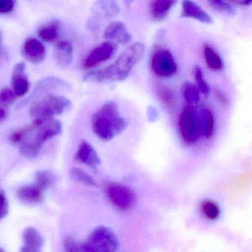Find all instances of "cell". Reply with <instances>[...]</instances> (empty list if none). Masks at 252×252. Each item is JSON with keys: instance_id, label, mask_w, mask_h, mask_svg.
Returning <instances> with one entry per match:
<instances>
[{"instance_id": "obj_29", "label": "cell", "mask_w": 252, "mask_h": 252, "mask_svg": "<svg viewBox=\"0 0 252 252\" xmlns=\"http://www.w3.org/2000/svg\"><path fill=\"white\" fill-rule=\"evenodd\" d=\"M63 245L64 252H93L85 243H79L70 236H67L64 238Z\"/></svg>"}, {"instance_id": "obj_14", "label": "cell", "mask_w": 252, "mask_h": 252, "mask_svg": "<svg viewBox=\"0 0 252 252\" xmlns=\"http://www.w3.org/2000/svg\"><path fill=\"white\" fill-rule=\"evenodd\" d=\"M23 54L30 63L39 64L46 57V50L40 41L35 38H29L23 45Z\"/></svg>"}, {"instance_id": "obj_23", "label": "cell", "mask_w": 252, "mask_h": 252, "mask_svg": "<svg viewBox=\"0 0 252 252\" xmlns=\"http://www.w3.org/2000/svg\"><path fill=\"white\" fill-rule=\"evenodd\" d=\"M155 90L160 102L169 110L173 108L175 104V97L173 91L169 87L160 83L156 85Z\"/></svg>"}, {"instance_id": "obj_20", "label": "cell", "mask_w": 252, "mask_h": 252, "mask_svg": "<svg viewBox=\"0 0 252 252\" xmlns=\"http://www.w3.org/2000/svg\"><path fill=\"white\" fill-rule=\"evenodd\" d=\"M57 64L63 68L71 64L73 58V49L68 42H61L57 45L55 54Z\"/></svg>"}, {"instance_id": "obj_34", "label": "cell", "mask_w": 252, "mask_h": 252, "mask_svg": "<svg viewBox=\"0 0 252 252\" xmlns=\"http://www.w3.org/2000/svg\"><path fill=\"white\" fill-rule=\"evenodd\" d=\"M146 115H147V121L150 123H155L160 118V113L154 105H149L147 107Z\"/></svg>"}, {"instance_id": "obj_19", "label": "cell", "mask_w": 252, "mask_h": 252, "mask_svg": "<svg viewBox=\"0 0 252 252\" xmlns=\"http://www.w3.org/2000/svg\"><path fill=\"white\" fill-rule=\"evenodd\" d=\"M198 117L200 121L201 133L206 138H211L215 132V116L212 110L206 106H203L199 111Z\"/></svg>"}, {"instance_id": "obj_26", "label": "cell", "mask_w": 252, "mask_h": 252, "mask_svg": "<svg viewBox=\"0 0 252 252\" xmlns=\"http://www.w3.org/2000/svg\"><path fill=\"white\" fill-rule=\"evenodd\" d=\"M57 181L56 175L49 170H40L36 172L35 184L44 191L52 188Z\"/></svg>"}, {"instance_id": "obj_7", "label": "cell", "mask_w": 252, "mask_h": 252, "mask_svg": "<svg viewBox=\"0 0 252 252\" xmlns=\"http://www.w3.org/2000/svg\"><path fill=\"white\" fill-rule=\"evenodd\" d=\"M107 194L112 204L119 210H129L135 204V195L133 191L123 184L110 183L107 187Z\"/></svg>"}, {"instance_id": "obj_24", "label": "cell", "mask_w": 252, "mask_h": 252, "mask_svg": "<svg viewBox=\"0 0 252 252\" xmlns=\"http://www.w3.org/2000/svg\"><path fill=\"white\" fill-rule=\"evenodd\" d=\"M59 31L60 23L57 21H53L41 26L38 29L37 33L42 40L51 42L57 40L59 37Z\"/></svg>"}, {"instance_id": "obj_10", "label": "cell", "mask_w": 252, "mask_h": 252, "mask_svg": "<svg viewBox=\"0 0 252 252\" xmlns=\"http://www.w3.org/2000/svg\"><path fill=\"white\" fill-rule=\"evenodd\" d=\"M117 51V45L115 42H103L94 48L88 54V57L84 62V67L85 68H92L104 62L108 61L114 56Z\"/></svg>"}, {"instance_id": "obj_6", "label": "cell", "mask_w": 252, "mask_h": 252, "mask_svg": "<svg viewBox=\"0 0 252 252\" xmlns=\"http://www.w3.org/2000/svg\"><path fill=\"white\" fill-rule=\"evenodd\" d=\"M85 243L93 252H117L119 248L116 233L103 225L95 228Z\"/></svg>"}, {"instance_id": "obj_12", "label": "cell", "mask_w": 252, "mask_h": 252, "mask_svg": "<svg viewBox=\"0 0 252 252\" xmlns=\"http://www.w3.org/2000/svg\"><path fill=\"white\" fill-rule=\"evenodd\" d=\"M17 200L26 205H37L43 201L45 191L36 184L23 186L16 192Z\"/></svg>"}, {"instance_id": "obj_30", "label": "cell", "mask_w": 252, "mask_h": 252, "mask_svg": "<svg viewBox=\"0 0 252 252\" xmlns=\"http://www.w3.org/2000/svg\"><path fill=\"white\" fill-rule=\"evenodd\" d=\"M70 175L72 179L85 185L90 187H97V184L94 178L79 168H73L70 169Z\"/></svg>"}, {"instance_id": "obj_25", "label": "cell", "mask_w": 252, "mask_h": 252, "mask_svg": "<svg viewBox=\"0 0 252 252\" xmlns=\"http://www.w3.org/2000/svg\"><path fill=\"white\" fill-rule=\"evenodd\" d=\"M181 94L189 105L194 107V104H197L200 101V92L195 84H193L192 82H185L181 87Z\"/></svg>"}, {"instance_id": "obj_1", "label": "cell", "mask_w": 252, "mask_h": 252, "mask_svg": "<svg viewBox=\"0 0 252 252\" xmlns=\"http://www.w3.org/2000/svg\"><path fill=\"white\" fill-rule=\"evenodd\" d=\"M145 52L144 44L135 42L129 45L113 64L104 68L89 72L85 75L84 80L96 83L124 82L142 60Z\"/></svg>"}, {"instance_id": "obj_17", "label": "cell", "mask_w": 252, "mask_h": 252, "mask_svg": "<svg viewBox=\"0 0 252 252\" xmlns=\"http://www.w3.org/2000/svg\"><path fill=\"white\" fill-rule=\"evenodd\" d=\"M12 91L17 96H23L29 92L30 82L26 75V65L20 63L16 64L11 76Z\"/></svg>"}, {"instance_id": "obj_37", "label": "cell", "mask_w": 252, "mask_h": 252, "mask_svg": "<svg viewBox=\"0 0 252 252\" xmlns=\"http://www.w3.org/2000/svg\"><path fill=\"white\" fill-rule=\"evenodd\" d=\"M8 116V110L5 108V106L0 104V123L7 119Z\"/></svg>"}, {"instance_id": "obj_32", "label": "cell", "mask_w": 252, "mask_h": 252, "mask_svg": "<svg viewBox=\"0 0 252 252\" xmlns=\"http://www.w3.org/2000/svg\"><path fill=\"white\" fill-rule=\"evenodd\" d=\"M17 98L14 91L9 88H5L0 92V104L2 105L11 104Z\"/></svg>"}, {"instance_id": "obj_36", "label": "cell", "mask_w": 252, "mask_h": 252, "mask_svg": "<svg viewBox=\"0 0 252 252\" xmlns=\"http://www.w3.org/2000/svg\"><path fill=\"white\" fill-rule=\"evenodd\" d=\"M213 93L215 98H216L222 105L225 106V107L228 105V102H229L228 97H227V95H225L222 91L218 89V88H215Z\"/></svg>"}, {"instance_id": "obj_21", "label": "cell", "mask_w": 252, "mask_h": 252, "mask_svg": "<svg viewBox=\"0 0 252 252\" xmlns=\"http://www.w3.org/2000/svg\"><path fill=\"white\" fill-rule=\"evenodd\" d=\"M120 8L115 1H99L95 2L94 13L100 18L111 19L119 14Z\"/></svg>"}, {"instance_id": "obj_3", "label": "cell", "mask_w": 252, "mask_h": 252, "mask_svg": "<svg viewBox=\"0 0 252 252\" xmlns=\"http://www.w3.org/2000/svg\"><path fill=\"white\" fill-rule=\"evenodd\" d=\"M128 125L127 119L121 116L119 105L113 101L102 104L92 117L93 132L104 142L121 135Z\"/></svg>"}, {"instance_id": "obj_39", "label": "cell", "mask_w": 252, "mask_h": 252, "mask_svg": "<svg viewBox=\"0 0 252 252\" xmlns=\"http://www.w3.org/2000/svg\"><path fill=\"white\" fill-rule=\"evenodd\" d=\"M0 252H5V251L2 248L0 247Z\"/></svg>"}, {"instance_id": "obj_5", "label": "cell", "mask_w": 252, "mask_h": 252, "mask_svg": "<svg viewBox=\"0 0 252 252\" xmlns=\"http://www.w3.org/2000/svg\"><path fill=\"white\" fill-rule=\"evenodd\" d=\"M180 135L183 141L188 144H194L201 135L198 113L193 106L187 105L181 112L178 119Z\"/></svg>"}, {"instance_id": "obj_35", "label": "cell", "mask_w": 252, "mask_h": 252, "mask_svg": "<svg viewBox=\"0 0 252 252\" xmlns=\"http://www.w3.org/2000/svg\"><path fill=\"white\" fill-rule=\"evenodd\" d=\"M15 3L13 0H0V14H7L12 11Z\"/></svg>"}, {"instance_id": "obj_15", "label": "cell", "mask_w": 252, "mask_h": 252, "mask_svg": "<svg viewBox=\"0 0 252 252\" xmlns=\"http://www.w3.org/2000/svg\"><path fill=\"white\" fill-rule=\"evenodd\" d=\"M23 243L20 252H42L45 240L37 229L29 227L23 232Z\"/></svg>"}, {"instance_id": "obj_4", "label": "cell", "mask_w": 252, "mask_h": 252, "mask_svg": "<svg viewBox=\"0 0 252 252\" xmlns=\"http://www.w3.org/2000/svg\"><path fill=\"white\" fill-rule=\"evenodd\" d=\"M70 107L71 102L66 97L48 94L33 101L29 113L35 121L48 120L63 114Z\"/></svg>"}, {"instance_id": "obj_27", "label": "cell", "mask_w": 252, "mask_h": 252, "mask_svg": "<svg viewBox=\"0 0 252 252\" xmlns=\"http://www.w3.org/2000/svg\"><path fill=\"white\" fill-rule=\"evenodd\" d=\"M208 5L211 8L220 14L228 16H234L237 14V8L234 4L224 0H210Z\"/></svg>"}, {"instance_id": "obj_2", "label": "cell", "mask_w": 252, "mask_h": 252, "mask_svg": "<svg viewBox=\"0 0 252 252\" xmlns=\"http://www.w3.org/2000/svg\"><path fill=\"white\" fill-rule=\"evenodd\" d=\"M63 131L61 122L54 119L35 121L33 125L23 129V135L19 143L20 153L24 157L34 159L44 144Z\"/></svg>"}, {"instance_id": "obj_18", "label": "cell", "mask_w": 252, "mask_h": 252, "mask_svg": "<svg viewBox=\"0 0 252 252\" xmlns=\"http://www.w3.org/2000/svg\"><path fill=\"white\" fill-rule=\"evenodd\" d=\"M178 3V1L155 0L150 2V13L152 18L156 21L164 20L172 8Z\"/></svg>"}, {"instance_id": "obj_33", "label": "cell", "mask_w": 252, "mask_h": 252, "mask_svg": "<svg viewBox=\"0 0 252 252\" xmlns=\"http://www.w3.org/2000/svg\"><path fill=\"white\" fill-rule=\"evenodd\" d=\"M9 204L5 191L0 189V220L8 215Z\"/></svg>"}, {"instance_id": "obj_13", "label": "cell", "mask_w": 252, "mask_h": 252, "mask_svg": "<svg viewBox=\"0 0 252 252\" xmlns=\"http://www.w3.org/2000/svg\"><path fill=\"white\" fill-rule=\"evenodd\" d=\"M75 160L82 164L96 169L101 164V158L94 147L88 141H82L75 156Z\"/></svg>"}, {"instance_id": "obj_9", "label": "cell", "mask_w": 252, "mask_h": 252, "mask_svg": "<svg viewBox=\"0 0 252 252\" xmlns=\"http://www.w3.org/2000/svg\"><path fill=\"white\" fill-rule=\"evenodd\" d=\"M70 88V86L69 84L60 78H45L37 84L30 96L28 97L18 104L17 108H23V107H26L28 104L33 103V101L37 100L38 98L44 96L45 94H48H48H50L49 93L52 92V91H67Z\"/></svg>"}, {"instance_id": "obj_8", "label": "cell", "mask_w": 252, "mask_h": 252, "mask_svg": "<svg viewBox=\"0 0 252 252\" xmlns=\"http://www.w3.org/2000/svg\"><path fill=\"white\" fill-rule=\"evenodd\" d=\"M153 71L160 77L173 76L178 70V64L172 53L168 50H157L151 57Z\"/></svg>"}, {"instance_id": "obj_28", "label": "cell", "mask_w": 252, "mask_h": 252, "mask_svg": "<svg viewBox=\"0 0 252 252\" xmlns=\"http://www.w3.org/2000/svg\"><path fill=\"white\" fill-rule=\"evenodd\" d=\"M200 210L205 218L210 220L218 219L220 215V209L218 203L212 200H204L200 203Z\"/></svg>"}, {"instance_id": "obj_22", "label": "cell", "mask_w": 252, "mask_h": 252, "mask_svg": "<svg viewBox=\"0 0 252 252\" xmlns=\"http://www.w3.org/2000/svg\"><path fill=\"white\" fill-rule=\"evenodd\" d=\"M203 52L205 61L209 69L214 71H221L223 70V60L218 51H215L209 44H205L203 45Z\"/></svg>"}, {"instance_id": "obj_31", "label": "cell", "mask_w": 252, "mask_h": 252, "mask_svg": "<svg viewBox=\"0 0 252 252\" xmlns=\"http://www.w3.org/2000/svg\"><path fill=\"white\" fill-rule=\"evenodd\" d=\"M194 76L196 82L195 85L200 94L206 95V97L209 96V94H210V87L203 78V70L200 66H194Z\"/></svg>"}, {"instance_id": "obj_16", "label": "cell", "mask_w": 252, "mask_h": 252, "mask_svg": "<svg viewBox=\"0 0 252 252\" xmlns=\"http://www.w3.org/2000/svg\"><path fill=\"white\" fill-rule=\"evenodd\" d=\"M181 17L197 20L204 24L213 23V19L203 8L196 2L187 0L182 2V10Z\"/></svg>"}, {"instance_id": "obj_38", "label": "cell", "mask_w": 252, "mask_h": 252, "mask_svg": "<svg viewBox=\"0 0 252 252\" xmlns=\"http://www.w3.org/2000/svg\"><path fill=\"white\" fill-rule=\"evenodd\" d=\"M234 5H240L243 6H249L252 3V0H240V1H234V2H231Z\"/></svg>"}, {"instance_id": "obj_11", "label": "cell", "mask_w": 252, "mask_h": 252, "mask_svg": "<svg viewBox=\"0 0 252 252\" xmlns=\"http://www.w3.org/2000/svg\"><path fill=\"white\" fill-rule=\"evenodd\" d=\"M104 37L109 42H116L121 45H126L132 39L126 25L121 21H113L108 25L104 30Z\"/></svg>"}]
</instances>
